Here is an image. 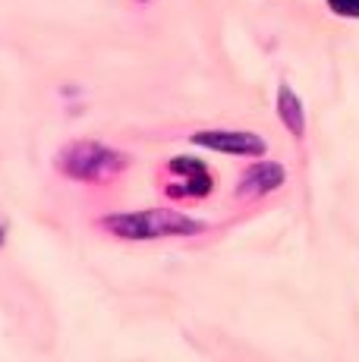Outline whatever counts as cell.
Returning <instances> with one entry per match:
<instances>
[{"mask_svg": "<svg viewBox=\"0 0 359 362\" xmlns=\"http://www.w3.org/2000/svg\"><path fill=\"white\" fill-rule=\"evenodd\" d=\"M331 13L337 16H347V19H359V0H328Z\"/></svg>", "mask_w": 359, "mask_h": 362, "instance_id": "7", "label": "cell"}, {"mask_svg": "<svg viewBox=\"0 0 359 362\" xmlns=\"http://www.w3.org/2000/svg\"><path fill=\"white\" fill-rule=\"evenodd\" d=\"M278 114H281V120H284V127L293 132L296 139L306 132V114H302V101L296 98L290 86H281L278 88Z\"/></svg>", "mask_w": 359, "mask_h": 362, "instance_id": "6", "label": "cell"}, {"mask_svg": "<svg viewBox=\"0 0 359 362\" xmlns=\"http://www.w3.org/2000/svg\"><path fill=\"white\" fill-rule=\"evenodd\" d=\"M192 145H202L211 151H227V155L240 158H259L265 155V139L255 132H237V129H202L192 132Z\"/></svg>", "mask_w": 359, "mask_h": 362, "instance_id": "3", "label": "cell"}, {"mask_svg": "<svg viewBox=\"0 0 359 362\" xmlns=\"http://www.w3.org/2000/svg\"><path fill=\"white\" fill-rule=\"evenodd\" d=\"M126 167V155L107 148L101 142H73L57 155V170L70 180L82 183H98Z\"/></svg>", "mask_w": 359, "mask_h": 362, "instance_id": "2", "label": "cell"}, {"mask_svg": "<svg viewBox=\"0 0 359 362\" xmlns=\"http://www.w3.org/2000/svg\"><path fill=\"white\" fill-rule=\"evenodd\" d=\"M167 173H174V177H183V183H174L167 186L170 196H189V199H202L211 192V177L208 170H205V164L192 161V158H174V161L167 164Z\"/></svg>", "mask_w": 359, "mask_h": 362, "instance_id": "4", "label": "cell"}, {"mask_svg": "<svg viewBox=\"0 0 359 362\" xmlns=\"http://www.w3.org/2000/svg\"><path fill=\"white\" fill-rule=\"evenodd\" d=\"M107 233L123 236V240H164V236H189L202 230V221L186 218L180 211L167 208H148V211H129V214H110L101 221Z\"/></svg>", "mask_w": 359, "mask_h": 362, "instance_id": "1", "label": "cell"}, {"mask_svg": "<svg viewBox=\"0 0 359 362\" xmlns=\"http://www.w3.org/2000/svg\"><path fill=\"white\" fill-rule=\"evenodd\" d=\"M284 167L274 164V161H261V164H252L243 170V177H240L237 183V196L243 199H255V196H268V192H274L278 186H284Z\"/></svg>", "mask_w": 359, "mask_h": 362, "instance_id": "5", "label": "cell"}]
</instances>
